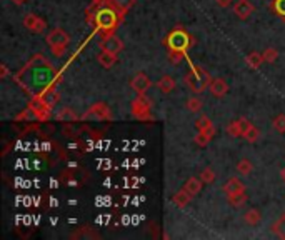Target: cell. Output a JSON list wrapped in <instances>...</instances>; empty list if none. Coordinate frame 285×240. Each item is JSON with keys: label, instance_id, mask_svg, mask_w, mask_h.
<instances>
[{"label": "cell", "instance_id": "6da1fadb", "mask_svg": "<svg viewBox=\"0 0 285 240\" xmlns=\"http://www.w3.org/2000/svg\"><path fill=\"white\" fill-rule=\"evenodd\" d=\"M57 79H58L57 69L44 57V53H35L13 75V80L17 82V85H20L22 90L29 94L30 97H40L49 89L55 87Z\"/></svg>", "mask_w": 285, "mask_h": 240}, {"label": "cell", "instance_id": "7a4b0ae2", "mask_svg": "<svg viewBox=\"0 0 285 240\" xmlns=\"http://www.w3.org/2000/svg\"><path fill=\"white\" fill-rule=\"evenodd\" d=\"M122 20H123V17L112 5H110V3L102 7V8H99L97 12L89 13V15H87V24L95 25V29L100 32L102 37L114 34Z\"/></svg>", "mask_w": 285, "mask_h": 240}, {"label": "cell", "instance_id": "3957f363", "mask_svg": "<svg viewBox=\"0 0 285 240\" xmlns=\"http://www.w3.org/2000/svg\"><path fill=\"white\" fill-rule=\"evenodd\" d=\"M183 82H185V85H188V89L194 94H202L210 87L212 77L209 75V72L202 69V67H197L192 63L190 72L183 77Z\"/></svg>", "mask_w": 285, "mask_h": 240}, {"label": "cell", "instance_id": "277c9868", "mask_svg": "<svg viewBox=\"0 0 285 240\" xmlns=\"http://www.w3.org/2000/svg\"><path fill=\"white\" fill-rule=\"evenodd\" d=\"M165 45L169 47V52H180L187 53L188 48L194 45V37L188 32H185L180 27L173 29L165 39Z\"/></svg>", "mask_w": 285, "mask_h": 240}, {"label": "cell", "instance_id": "5b68a950", "mask_svg": "<svg viewBox=\"0 0 285 240\" xmlns=\"http://www.w3.org/2000/svg\"><path fill=\"white\" fill-rule=\"evenodd\" d=\"M45 42H47L55 57H63V53H65L68 47V42H70V37L63 29H54L45 37Z\"/></svg>", "mask_w": 285, "mask_h": 240}, {"label": "cell", "instance_id": "8992f818", "mask_svg": "<svg viewBox=\"0 0 285 240\" xmlns=\"http://www.w3.org/2000/svg\"><path fill=\"white\" fill-rule=\"evenodd\" d=\"M130 110H132V115H134L137 120H142V122L152 120V103L144 94H139V97L132 100Z\"/></svg>", "mask_w": 285, "mask_h": 240}, {"label": "cell", "instance_id": "52a82bcc", "mask_svg": "<svg viewBox=\"0 0 285 240\" xmlns=\"http://www.w3.org/2000/svg\"><path fill=\"white\" fill-rule=\"evenodd\" d=\"M82 120H100V122H109L114 119L112 108H110L105 102H97L94 105L87 108V112L80 117Z\"/></svg>", "mask_w": 285, "mask_h": 240}, {"label": "cell", "instance_id": "ba28073f", "mask_svg": "<svg viewBox=\"0 0 285 240\" xmlns=\"http://www.w3.org/2000/svg\"><path fill=\"white\" fill-rule=\"evenodd\" d=\"M50 110H52V107H50L42 97H32L29 107H27V112H30V114L40 122H45L50 119Z\"/></svg>", "mask_w": 285, "mask_h": 240}, {"label": "cell", "instance_id": "9c48e42d", "mask_svg": "<svg viewBox=\"0 0 285 240\" xmlns=\"http://www.w3.org/2000/svg\"><path fill=\"white\" fill-rule=\"evenodd\" d=\"M99 47L105 52L115 53L117 55V53H120L123 50V42L117 37L115 34H110V35H105V37L100 39Z\"/></svg>", "mask_w": 285, "mask_h": 240}, {"label": "cell", "instance_id": "30bf717a", "mask_svg": "<svg viewBox=\"0 0 285 240\" xmlns=\"http://www.w3.org/2000/svg\"><path fill=\"white\" fill-rule=\"evenodd\" d=\"M24 27L32 34H42L47 29V22L42 17L35 15V13H27L24 17Z\"/></svg>", "mask_w": 285, "mask_h": 240}, {"label": "cell", "instance_id": "8fae6325", "mask_svg": "<svg viewBox=\"0 0 285 240\" xmlns=\"http://www.w3.org/2000/svg\"><path fill=\"white\" fill-rule=\"evenodd\" d=\"M252 124L247 119H238V120H233L230 124L227 125V134L230 135V137H243V134H245V130L249 129Z\"/></svg>", "mask_w": 285, "mask_h": 240}, {"label": "cell", "instance_id": "7c38bea8", "mask_svg": "<svg viewBox=\"0 0 285 240\" xmlns=\"http://www.w3.org/2000/svg\"><path fill=\"white\" fill-rule=\"evenodd\" d=\"M130 87L134 89L137 94H145L147 90L152 87V80L144 74V72H139V74L130 80Z\"/></svg>", "mask_w": 285, "mask_h": 240}, {"label": "cell", "instance_id": "4fadbf2b", "mask_svg": "<svg viewBox=\"0 0 285 240\" xmlns=\"http://www.w3.org/2000/svg\"><path fill=\"white\" fill-rule=\"evenodd\" d=\"M254 10L255 8L250 3V0H237L235 5H233V13H235L240 20H247L252 13H254Z\"/></svg>", "mask_w": 285, "mask_h": 240}, {"label": "cell", "instance_id": "5bb4252c", "mask_svg": "<svg viewBox=\"0 0 285 240\" xmlns=\"http://www.w3.org/2000/svg\"><path fill=\"white\" fill-rule=\"evenodd\" d=\"M222 190H224V193L227 197H232V195H237V193L245 192V185H243L237 177H232L224 184Z\"/></svg>", "mask_w": 285, "mask_h": 240}, {"label": "cell", "instance_id": "9a60e30c", "mask_svg": "<svg viewBox=\"0 0 285 240\" xmlns=\"http://www.w3.org/2000/svg\"><path fill=\"white\" fill-rule=\"evenodd\" d=\"M209 90H210V94H212L214 97L220 98V97H224V95H227V92H228V84L225 82L224 79H220V77H219V79H212Z\"/></svg>", "mask_w": 285, "mask_h": 240}, {"label": "cell", "instance_id": "2e32d148", "mask_svg": "<svg viewBox=\"0 0 285 240\" xmlns=\"http://www.w3.org/2000/svg\"><path fill=\"white\" fill-rule=\"evenodd\" d=\"M192 198H194V195H190L187 190L182 189L180 192H177L175 195L172 197V203L175 207H178V209H183V207H187L188 203L192 202Z\"/></svg>", "mask_w": 285, "mask_h": 240}, {"label": "cell", "instance_id": "e0dca14e", "mask_svg": "<svg viewBox=\"0 0 285 240\" xmlns=\"http://www.w3.org/2000/svg\"><path fill=\"white\" fill-rule=\"evenodd\" d=\"M135 2L137 0H110V5H112L123 17L132 7L135 5Z\"/></svg>", "mask_w": 285, "mask_h": 240}, {"label": "cell", "instance_id": "ac0fdd59", "mask_svg": "<svg viewBox=\"0 0 285 240\" xmlns=\"http://www.w3.org/2000/svg\"><path fill=\"white\" fill-rule=\"evenodd\" d=\"M97 60H99L100 65L104 67V69H112V67L115 65V62H117V55H115V53H110V52L102 50V52L99 53Z\"/></svg>", "mask_w": 285, "mask_h": 240}, {"label": "cell", "instance_id": "d6986e66", "mask_svg": "<svg viewBox=\"0 0 285 240\" xmlns=\"http://www.w3.org/2000/svg\"><path fill=\"white\" fill-rule=\"evenodd\" d=\"M157 89L160 90V92L164 94H170L175 90V80H173V77L170 75H164L162 79L157 82Z\"/></svg>", "mask_w": 285, "mask_h": 240}, {"label": "cell", "instance_id": "ffe728a7", "mask_svg": "<svg viewBox=\"0 0 285 240\" xmlns=\"http://www.w3.org/2000/svg\"><path fill=\"white\" fill-rule=\"evenodd\" d=\"M183 190H187L190 195H197V193L200 192V189H202V180H199L197 177H190L187 180L185 184H183V187H182Z\"/></svg>", "mask_w": 285, "mask_h": 240}, {"label": "cell", "instance_id": "44dd1931", "mask_svg": "<svg viewBox=\"0 0 285 240\" xmlns=\"http://www.w3.org/2000/svg\"><path fill=\"white\" fill-rule=\"evenodd\" d=\"M243 220H245L247 225H250V227H255V225L260 224L262 215H260V212L257 210V209H250V210L245 212V215H243Z\"/></svg>", "mask_w": 285, "mask_h": 240}, {"label": "cell", "instance_id": "7402d4cb", "mask_svg": "<svg viewBox=\"0 0 285 240\" xmlns=\"http://www.w3.org/2000/svg\"><path fill=\"white\" fill-rule=\"evenodd\" d=\"M55 119H57L58 122H75L79 117L75 115V112L72 110V108H60V112H58L57 115H55Z\"/></svg>", "mask_w": 285, "mask_h": 240}, {"label": "cell", "instance_id": "603a6c76", "mask_svg": "<svg viewBox=\"0 0 285 240\" xmlns=\"http://www.w3.org/2000/svg\"><path fill=\"white\" fill-rule=\"evenodd\" d=\"M262 62H265V60H264V55L259 52H252L247 55V65H249L250 69H259L262 65Z\"/></svg>", "mask_w": 285, "mask_h": 240}, {"label": "cell", "instance_id": "cb8c5ba5", "mask_svg": "<svg viewBox=\"0 0 285 240\" xmlns=\"http://www.w3.org/2000/svg\"><path fill=\"white\" fill-rule=\"evenodd\" d=\"M272 232L277 235V237L285 240V214L280 215L279 219L275 220V224L272 225Z\"/></svg>", "mask_w": 285, "mask_h": 240}, {"label": "cell", "instance_id": "d4e9b609", "mask_svg": "<svg viewBox=\"0 0 285 240\" xmlns=\"http://www.w3.org/2000/svg\"><path fill=\"white\" fill-rule=\"evenodd\" d=\"M195 129L199 130V132H204V130L214 129V125H212V122H210V119L207 115H200L199 119L195 120Z\"/></svg>", "mask_w": 285, "mask_h": 240}, {"label": "cell", "instance_id": "484cf974", "mask_svg": "<svg viewBox=\"0 0 285 240\" xmlns=\"http://www.w3.org/2000/svg\"><path fill=\"white\" fill-rule=\"evenodd\" d=\"M252 170H254V165H252V162L249 160V158H242V160H238L237 172L240 175H249Z\"/></svg>", "mask_w": 285, "mask_h": 240}, {"label": "cell", "instance_id": "4316f807", "mask_svg": "<svg viewBox=\"0 0 285 240\" xmlns=\"http://www.w3.org/2000/svg\"><path fill=\"white\" fill-rule=\"evenodd\" d=\"M259 135H260V132H259V129H257L255 125H250L249 129L245 130V134H243V139L247 140V142H257L259 140Z\"/></svg>", "mask_w": 285, "mask_h": 240}, {"label": "cell", "instance_id": "83f0119b", "mask_svg": "<svg viewBox=\"0 0 285 240\" xmlns=\"http://www.w3.org/2000/svg\"><path fill=\"white\" fill-rule=\"evenodd\" d=\"M185 107H187L190 112H194V114H197V112H200V110H202V107H204V103H202L200 98L192 97V98H188V100H187Z\"/></svg>", "mask_w": 285, "mask_h": 240}, {"label": "cell", "instance_id": "f1b7e54d", "mask_svg": "<svg viewBox=\"0 0 285 240\" xmlns=\"http://www.w3.org/2000/svg\"><path fill=\"white\" fill-rule=\"evenodd\" d=\"M215 177H217V175H215V170L210 169V167H207V169H204L200 172V180L204 184H212L215 180Z\"/></svg>", "mask_w": 285, "mask_h": 240}, {"label": "cell", "instance_id": "f546056e", "mask_svg": "<svg viewBox=\"0 0 285 240\" xmlns=\"http://www.w3.org/2000/svg\"><path fill=\"white\" fill-rule=\"evenodd\" d=\"M228 198V203L232 207H242L243 203L247 202V193L242 192V193H237V195H232V197H227Z\"/></svg>", "mask_w": 285, "mask_h": 240}, {"label": "cell", "instance_id": "4dcf8cb0", "mask_svg": "<svg viewBox=\"0 0 285 240\" xmlns=\"http://www.w3.org/2000/svg\"><path fill=\"white\" fill-rule=\"evenodd\" d=\"M109 3H110V0H92L90 7L85 10V15H89V13L97 12L99 8H102V7H105V5H109Z\"/></svg>", "mask_w": 285, "mask_h": 240}, {"label": "cell", "instance_id": "1f68e13d", "mask_svg": "<svg viewBox=\"0 0 285 240\" xmlns=\"http://www.w3.org/2000/svg\"><path fill=\"white\" fill-rule=\"evenodd\" d=\"M210 139H212V135H210L209 132H199V134L195 135L194 142H195L199 147H205L207 144L210 142Z\"/></svg>", "mask_w": 285, "mask_h": 240}, {"label": "cell", "instance_id": "d6a6232c", "mask_svg": "<svg viewBox=\"0 0 285 240\" xmlns=\"http://www.w3.org/2000/svg\"><path fill=\"white\" fill-rule=\"evenodd\" d=\"M274 129L280 134H285V114H280L274 119Z\"/></svg>", "mask_w": 285, "mask_h": 240}, {"label": "cell", "instance_id": "836d02e7", "mask_svg": "<svg viewBox=\"0 0 285 240\" xmlns=\"http://www.w3.org/2000/svg\"><path fill=\"white\" fill-rule=\"evenodd\" d=\"M262 55H264V60L265 62H269V63H272L277 60V57H279V52L275 50V48H265L264 52H262Z\"/></svg>", "mask_w": 285, "mask_h": 240}, {"label": "cell", "instance_id": "e575fe53", "mask_svg": "<svg viewBox=\"0 0 285 240\" xmlns=\"http://www.w3.org/2000/svg\"><path fill=\"white\" fill-rule=\"evenodd\" d=\"M274 10L279 17H285V0H274Z\"/></svg>", "mask_w": 285, "mask_h": 240}, {"label": "cell", "instance_id": "d590c367", "mask_svg": "<svg viewBox=\"0 0 285 240\" xmlns=\"http://www.w3.org/2000/svg\"><path fill=\"white\" fill-rule=\"evenodd\" d=\"M232 2H233V0H215V3H217L219 7H222V8L230 7V5H232Z\"/></svg>", "mask_w": 285, "mask_h": 240}, {"label": "cell", "instance_id": "8d00e7d4", "mask_svg": "<svg viewBox=\"0 0 285 240\" xmlns=\"http://www.w3.org/2000/svg\"><path fill=\"white\" fill-rule=\"evenodd\" d=\"M12 2H13V3H17V5H22V3H24L25 0H12Z\"/></svg>", "mask_w": 285, "mask_h": 240}, {"label": "cell", "instance_id": "74e56055", "mask_svg": "<svg viewBox=\"0 0 285 240\" xmlns=\"http://www.w3.org/2000/svg\"><path fill=\"white\" fill-rule=\"evenodd\" d=\"M2 77H7V67H2Z\"/></svg>", "mask_w": 285, "mask_h": 240}, {"label": "cell", "instance_id": "f35d334b", "mask_svg": "<svg viewBox=\"0 0 285 240\" xmlns=\"http://www.w3.org/2000/svg\"><path fill=\"white\" fill-rule=\"evenodd\" d=\"M282 179H284V180H285V169H284V170H282Z\"/></svg>", "mask_w": 285, "mask_h": 240}]
</instances>
